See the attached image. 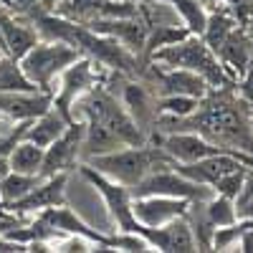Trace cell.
Wrapping results in <instances>:
<instances>
[{"mask_svg": "<svg viewBox=\"0 0 253 253\" xmlns=\"http://www.w3.org/2000/svg\"><path fill=\"white\" fill-rule=\"evenodd\" d=\"M253 112L238 96L236 84L210 89L193 114L187 117H165L160 114L152 134H172V132H195L218 147L238 150L253 155Z\"/></svg>", "mask_w": 253, "mask_h": 253, "instance_id": "cell-1", "label": "cell"}, {"mask_svg": "<svg viewBox=\"0 0 253 253\" xmlns=\"http://www.w3.org/2000/svg\"><path fill=\"white\" fill-rule=\"evenodd\" d=\"M86 165L94 167L99 175L109 177L112 182H119L126 190H132L150 172L160 170V167H172L175 160L162 150V144L152 134L144 144H126L112 152L94 155L86 160Z\"/></svg>", "mask_w": 253, "mask_h": 253, "instance_id": "cell-2", "label": "cell"}, {"mask_svg": "<svg viewBox=\"0 0 253 253\" xmlns=\"http://www.w3.org/2000/svg\"><path fill=\"white\" fill-rule=\"evenodd\" d=\"M150 61L157 63V66H165V69H187V71H195L213 89L225 86V84H233V81L225 76V71L220 66L215 51L210 48L200 36H193V33H190L187 38H182V41H177V43H172V46L157 48L150 56Z\"/></svg>", "mask_w": 253, "mask_h": 253, "instance_id": "cell-3", "label": "cell"}, {"mask_svg": "<svg viewBox=\"0 0 253 253\" xmlns=\"http://www.w3.org/2000/svg\"><path fill=\"white\" fill-rule=\"evenodd\" d=\"M84 53L63 41H53V38H38L36 46H31V51L20 58V69L28 76V81L41 91H51L56 79L61 76V71L71 66L76 58H81Z\"/></svg>", "mask_w": 253, "mask_h": 253, "instance_id": "cell-4", "label": "cell"}, {"mask_svg": "<svg viewBox=\"0 0 253 253\" xmlns=\"http://www.w3.org/2000/svg\"><path fill=\"white\" fill-rule=\"evenodd\" d=\"M112 71H107L104 66L89 56H81L76 58L71 66H66L61 71V76L56 79L53 89H51V96H53V107L66 117L69 122L74 119V107L76 101L86 94L91 86H96L99 81H107Z\"/></svg>", "mask_w": 253, "mask_h": 253, "instance_id": "cell-5", "label": "cell"}, {"mask_svg": "<svg viewBox=\"0 0 253 253\" xmlns=\"http://www.w3.org/2000/svg\"><path fill=\"white\" fill-rule=\"evenodd\" d=\"M79 172L81 177L86 180L96 193L101 195L104 205H107V215L114 225V233H137L142 230V223L134 215V208H132V193L119 182H112L109 177L99 175L94 167H89L86 162L79 165Z\"/></svg>", "mask_w": 253, "mask_h": 253, "instance_id": "cell-6", "label": "cell"}, {"mask_svg": "<svg viewBox=\"0 0 253 253\" xmlns=\"http://www.w3.org/2000/svg\"><path fill=\"white\" fill-rule=\"evenodd\" d=\"M132 198L142 195H170V198H185V200H210L213 198V187L200 185L180 175L175 167H160V170L150 172L137 187L129 190Z\"/></svg>", "mask_w": 253, "mask_h": 253, "instance_id": "cell-7", "label": "cell"}, {"mask_svg": "<svg viewBox=\"0 0 253 253\" xmlns=\"http://www.w3.org/2000/svg\"><path fill=\"white\" fill-rule=\"evenodd\" d=\"M81 144H84V119H71L58 139L46 147L41 177L58 175V172H74L81 165Z\"/></svg>", "mask_w": 253, "mask_h": 253, "instance_id": "cell-8", "label": "cell"}, {"mask_svg": "<svg viewBox=\"0 0 253 253\" xmlns=\"http://www.w3.org/2000/svg\"><path fill=\"white\" fill-rule=\"evenodd\" d=\"M61 18H69L74 23L86 26L96 18H124V15H137L139 5L132 0H63L53 10Z\"/></svg>", "mask_w": 253, "mask_h": 253, "instance_id": "cell-9", "label": "cell"}, {"mask_svg": "<svg viewBox=\"0 0 253 253\" xmlns=\"http://www.w3.org/2000/svg\"><path fill=\"white\" fill-rule=\"evenodd\" d=\"M66 182H69L66 172L41 177L31 193L23 195L18 203L8 205V210L15 213V215H20V218H31V215L41 213V210H46V208L66 205Z\"/></svg>", "mask_w": 253, "mask_h": 253, "instance_id": "cell-10", "label": "cell"}, {"mask_svg": "<svg viewBox=\"0 0 253 253\" xmlns=\"http://www.w3.org/2000/svg\"><path fill=\"white\" fill-rule=\"evenodd\" d=\"M122 104L126 107L129 117L137 122V126L147 134V139L155 132L157 122V94L144 79H124L122 89Z\"/></svg>", "mask_w": 253, "mask_h": 253, "instance_id": "cell-11", "label": "cell"}, {"mask_svg": "<svg viewBox=\"0 0 253 253\" xmlns=\"http://www.w3.org/2000/svg\"><path fill=\"white\" fill-rule=\"evenodd\" d=\"M86 28L117 38L124 48H129L134 56L144 61V38H147V20L142 10L137 15H124V18H96Z\"/></svg>", "mask_w": 253, "mask_h": 253, "instance_id": "cell-12", "label": "cell"}, {"mask_svg": "<svg viewBox=\"0 0 253 253\" xmlns=\"http://www.w3.org/2000/svg\"><path fill=\"white\" fill-rule=\"evenodd\" d=\"M190 203H193V200L170 198V195H142V198H132L134 215L147 228H160V225L170 223L175 218H185Z\"/></svg>", "mask_w": 253, "mask_h": 253, "instance_id": "cell-13", "label": "cell"}, {"mask_svg": "<svg viewBox=\"0 0 253 253\" xmlns=\"http://www.w3.org/2000/svg\"><path fill=\"white\" fill-rule=\"evenodd\" d=\"M215 56L220 61L225 76L236 84L246 74L248 63L253 58V33H251V28L238 26L236 31H230V36L215 48Z\"/></svg>", "mask_w": 253, "mask_h": 253, "instance_id": "cell-14", "label": "cell"}, {"mask_svg": "<svg viewBox=\"0 0 253 253\" xmlns=\"http://www.w3.org/2000/svg\"><path fill=\"white\" fill-rule=\"evenodd\" d=\"M0 36H3L5 53L13 56L15 61L23 58L31 51V46H36V41L41 38L33 20L8 10L5 5H0Z\"/></svg>", "mask_w": 253, "mask_h": 253, "instance_id": "cell-15", "label": "cell"}, {"mask_svg": "<svg viewBox=\"0 0 253 253\" xmlns=\"http://www.w3.org/2000/svg\"><path fill=\"white\" fill-rule=\"evenodd\" d=\"M53 107L51 91H5L0 94V117L10 122H31Z\"/></svg>", "mask_w": 253, "mask_h": 253, "instance_id": "cell-16", "label": "cell"}, {"mask_svg": "<svg viewBox=\"0 0 253 253\" xmlns=\"http://www.w3.org/2000/svg\"><path fill=\"white\" fill-rule=\"evenodd\" d=\"M66 124H69V119L63 117L56 107H51L41 117H36V119L28 122L23 139H28V142H33V144H38V147H43V150H46L53 139L61 137V132L66 129Z\"/></svg>", "mask_w": 253, "mask_h": 253, "instance_id": "cell-17", "label": "cell"}, {"mask_svg": "<svg viewBox=\"0 0 253 253\" xmlns=\"http://www.w3.org/2000/svg\"><path fill=\"white\" fill-rule=\"evenodd\" d=\"M238 28V20L233 18V13H230L223 3L220 5H213L208 8V20H205V31H203V41L210 46V48H218L223 41L230 36V31Z\"/></svg>", "mask_w": 253, "mask_h": 253, "instance_id": "cell-18", "label": "cell"}, {"mask_svg": "<svg viewBox=\"0 0 253 253\" xmlns=\"http://www.w3.org/2000/svg\"><path fill=\"white\" fill-rule=\"evenodd\" d=\"M185 220L193 230V238L198 251H213V233H215V225L213 220L208 218V210H205V200H193L187 205V213Z\"/></svg>", "mask_w": 253, "mask_h": 253, "instance_id": "cell-19", "label": "cell"}, {"mask_svg": "<svg viewBox=\"0 0 253 253\" xmlns=\"http://www.w3.org/2000/svg\"><path fill=\"white\" fill-rule=\"evenodd\" d=\"M190 31L182 23H147V38H144V61L150 63V56L157 48L172 46L177 41L187 38Z\"/></svg>", "mask_w": 253, "mask_h": 253, "instance_id": "cell-20", "label": "cell"}, {"mask_svg": "<svg viewBox=\"0 0 253 253\" xmlns=\"http://www.w3.org/2000/svg\"><path fill=\"white\" fill-rule=\"evenodd\" d=\"M43 155L46 150L38 147L28 139H20L10 155H8V165L13 172H23V175H41V167H43Z\"/></svg>", "mask_w": 253, "mask_h": 253, "instance_id": "cell-21", "label": "cell"}, {"mask_svg": "<svg viewBox=\"0 0 253 253\" xmlns=\"http://www.w3.org/2000/svg\"><path fill=\"white\" fill-rule=\"evenodd\" d=\"M38 180H41V175H23V172H13V170L0 177V198H3L5 210H8V205H13L23 195H28L38 185Z\"/></svg>", "mask_w": 253, "mask_h": 253, "instance_id": "cell-22", "label": "cell"}, {"mask_svg": "<svg viewBox=\"0 0 253 253\" xmlns=\"http://www.w3.org/2000/svg\"><path fill=\"white\" fill-rule=\"evenodd\" d=\"M172 10L177 13L180 23L193 33V36H203L205 31V20H208V8L200 0H170Z\"/></svg>", "mask_w": 253, "mask_h": 253, "instance_id": "cell-23", "label": "cell"}, {"mask_svg": "<svg viewBox=\"0 0 253 253\" xmlns=\"http://www.w3.org/2000/svg\"><path fill=\"white\" fill-rule=\"evenodd\" d=\"M33 89L36 86L23 74L20 63L8 53L0 56V94H5V91H33Z\"/></svg>", "mask_w": 253, "mask_h": 253, "instance_id": "cell-24", "label": "cell"}, {"mask_svg": "<svg viewBox=\"0 0 253 253\" xmlns=\"http://www.w3.org/2000/svg\"><path fill=\"white\" fill-rule=\"evenodd\" d=\"M205 210H208V218L213 220L215 228H223V225H230L238 220V205L233 198L213 195L210 200H205Z\"/></svg>", "mask_w": 253, "mask_h": 253, "instance_id": "cell-25", "label": "cell"}, {"mask_svg": "<svg viewBox=\"0 0 253 253\" xmlns=\"http://www.w3.org/2000/svg\"><path fill=\"white\" fill-rule=\"evenodd\" d=\"M200 99L195 96H182V94H165V96H157V117L165 114V117H187L198 109Z\"/></svg>", "mask_w": 253, "mask_h": 253, "instance_id": "cell-26", "label": "cell"}, {"mask_svg": "<svg viewBox=\"0 0 253 253\" xmlns=\"http://www.w3.org/2000/svg\"><path fill=\"white\" fill-rule=\"evenodd\" d=\"M246 170H248V165H243V167H238V170L223 175V177L213 185V195H225V198H233V200H236L238 193H241V185H243Z\"/></svg>", "mask_w": 253, "mask_h": 253, "instance_id": "cell-27", "label": "cell"}, {"mask_svg": "<svg viewBox=\"0 0 253 253\" xmlns=\"http://www.w3.org/2000/svg\"><path fill=\"white\" fill-rule=\"evenodd\" d=\"M0 5H5L8 10L23 15V18H28V20H36L38 15H43L41 0H0Z\"/></svg>", "mask_w": 253, "mask_h": 253, "instance_id": "cell-28", "label": "cell"}, {"mask_svg": "<svg viewBox=\"0 0 253 253\" xmlns=\"http://www.w3.org/2000/svg\"><path fill=\"white\" fill-rule=\"evenodd\" d=\"M223 5L233 13V18L238 20V26L253 28V0H225Z\"/></svg>", "mask_w": 253, "mask_h": 253, "instance_id": "cell-29", "label": "cell"}, {"mask_svg": "<svg viewBox=\"0 0 253 253\" xmlns=\"http://www.w3.org/2000/svg\"><path fill=\"white\" fill-rule=\"evenodd\" d=\"M236 91H238V96L246 101V107L253 112V58H251V63H248L246 74L236 81Z\"/></svg>", "mask_w": 253, "mask_h": 253, "instance_id": "cell-30", "label": "cell"}, {"mask_svg": "<svg viewBox=\"0 0 253 253\" xmlns=\"http://www.w3.org/2000/svg\"><path fill=\"white\" fill-rule=\"evenodd\" d=\"M23 223H28V218H20V215L10 213V210H0V233H8V230L23 225Z\"/></svg>", "mask_w": 253, "mask_h": 253, "instance_id": "cell-31", "label": "cell"}, {"mask_svg": "<svg viewBox=\"0 0 253 253\" xmlns=\"http://www.w3.org/2000/svg\"><path fill=\"white\" fill-rule=\"evenodd\" d=\"M0 253H28V248L23 243L13 241L8 233H0Z\"/></svg>", "mask_w": 253, "mask_h": 253, "instance_id": "cell-32", "label": "cell"}, {"mask_svg": "<svg viewBox=\"0 0 253 253\" xmlns=\"http://www.w3.org/2000/svg\"><path fill=\"white\" fill-rule=\"evenodd\" d=\"M238 218H251V220H253V198L238 208Z\"/></svg>", "mask_w": 253, "mask_h": 253, "instance_id": "cell-33", "label": "cell"}, {"mask_svg": "<svg viewBox=\"0 0 253 253\" xmlns=\"http://www.w3.org/2000/svg\"><path fill=\"white\" fill-rule=\"evenodd\" d=\"M61 3L63 0H41V8H43V13H53Z\"/></svg>", "mask_w": 253, "mask_h": 253, "instance_id": "cell-34", "label": "cell"}, {"mask_svg": "<svg viewBox=\"0 0 253 253\" xmlns=\"http://www.w3.org/2000/svg\"><path fill=\"white\" fill-rule=\"evenodd\" d=\"M10 172V165H8V157H3V155H0V177H3V175H8Z\"/></svg>", "mask_w": 253, "mask_h": 253, "instance_id": "cell-35", "label": "cell"}, {"mask_svg": "<svg viewBox=\"0 0 253 253\" xmlns=\"http://www.w3.org/2000/svg\"><path fill=\"white\" fill-rule=\"evenodd\" d=\"M137 5H155V3H170V0H132Z\"/></svg>", "mask_w": 253, "mask_h": 253, "instance_id": "cell-36", "label": "cell"}, {"mask_svg": "<svg viewBox=\"0 0 253 253\" xmlns=\"http://www.w3.org/2000/svg\"><path fill=\"white\" fill-rule=\"evenodd\" d=\"M200 3H203L205 8H213V5H220V3H225V0H200Z\"/></svg>", "mask_w": 253, "mask_h": 253, "instance_id": "cell-37", "label": "cell"}, {"mask_svg": "<svg viewBox=\"0 0 253 253\" xmlns=\"http://www.w3.org/2000/svg\"><path fill=\"white\" fill-rule=\"evenodd\" d=\"M0 210H5V205H3V198H0Z\"/></svg>", "mask_w": 253, "mask_h": 253, "instance_id": "cell-38", "label": "cell"}, {"mask_svg": "<svg viewBox=\"0 0 253 253\" xmlns=\"http://www.w3.org/2000/svg\"><path fill=\"white\" fill-rule=\"evenodd\" d=\"M0 56H3V48H0Z\"/></svg>", "mask_w": 253, "mask_h": 253, "instance_id": "cell-39", "label": "cell"}, {"mask_svg": "<svg viewBox=\"0 0 253 253\" xmlns=\"http://www.w3.org/2000/svg\"><path fill=\"white\" fill-rule=\"evenodd\" d=\"M251 124H253V119H251Z\"/></svg>", "mask_w": 253, "mask_h": 253, "instance_id": "cell-40", "label": "cell"}, {"mask_svg": "<svg viewBox=\"0 0 253 253\" xmlns=\"http://www.w3.org/2000/svg\"><path fill=\"white\" fill-rule=\"evenodd\" d=\"M251 33H253V28H251Z\"/></svg>", "mask_w": 253, "mask_h": 253, "instance_id": "cell-41", "label": "cell"}]
</instances>
